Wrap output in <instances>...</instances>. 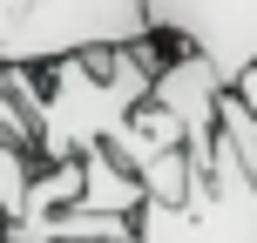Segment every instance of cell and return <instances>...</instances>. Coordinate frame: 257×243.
Segmentation results:
<instances>
[{"label":"cell","mask_w":257,"mask_h":243,"mask_svg":"<svg viewBox=\"0 0 257 243\" xmlns=\"http://www.w3.org/2000/svg\"><path fill=\"white\" fill-rule=\"evenodd\" d=\"M169 41H136V48H95L75 61L48 68V102H41V162H68V155L102 149L115 128L149 102L156 68L169 61Z\"/></svg>","instance_id":"obj_1"},{"label":"cell","mask_w":257,"mask_h":243,"mask_svg":"<svg viewBox=\"0 0 257 243\" xmlns=\"http://www.w3.org/2000/svg\"><path fill=\"white\" fill-rule=\"evenodd\" d=\"M149 34V0H0V68H54Z\"/></svg>","instance_id":"obj_2"},{"label":"cell","mask_w":257,"mask_h":243,"mask_svg":"<svg viewBox=\"0 0 257 243\" xmlns=\"http://www.w3.org/2000/svg\"><path fill=\"white\" fill-rule=\"evenodd\" d=\"M142 243H257V176L230 128H217V155L183 203L142 209Z\"/></svg>","instance_id":"obj_3"},{"label":"cell","mask_w":257,"mask_h":243,"mask_svg":"<svg viewBox=\"0 0 257 243\" xmlns=\"http://www.w3.org/2000/svg\"><path fill=\"white\" fill-rule=\"evenodd\" d=\"M149 27L169 48L203 54L223 88L257 68V0H149Z\"/></svg>","instance_id":"obj_4"},{"label":"cell","mask_w":257,"mask_h":243,"mask_svg":"<svg viewBox=\"0 0 257 243\" xmlns=\"http://www.w3.org/2000/svg\"><path fill=\"white\" fill-rule=\"evenodd\" d=\"M81 176H88L81 182V203L88 209H108V216H142V209H149V182H142L108 142L81 155Z\"/></svg>","instance_id":"obj_5"},{"label":"cell","mask_w":257,"mask_h":243,"mask_svg":"<svg viewBox=\"0 0 257 243\" xmlns=\"http://www.w3.org/2000/svg\"><path fill=\"white\" fill-rule=\"evenodd\" d=\"M81 155H68V162H41L34 169V189H27V209L21 216H48V209H68V203H81Z\"/></svg>","instance_id":"obj_6"},{"label":"cell","mask_w":257,"mask_h":243,"mask_svg":"<svg viewBox=\"0 0 257 243\" xmlns=\"http://www.w3.org/2000/svg\"><path fill=\"white\" fill-rule=\"evenodd\" d=\"M34 155H41V149H21V142L0 135V209H7V216L27 209V189H34V169H41Z\"/></svg>","instance_id":"obj_7"},{"label":"cell","mask_w":257,"mask_h":243,"mask_svg":"<svg viewBox=\"0 0 257 243\" xmlns=\"http://www.w3.org/2000/svg\"><path fill=\"white\" fill-rule=\"evenodd\" d=\"M230 95H237V102H244V108H250V115H257V68H250V75H244V81H237V88H230Z\"/></svg>","instance_id":"obj_8"},{"label":"cell","mask_w":257,"mask_h":243,"mask_svg":"<svg viewBox=\"0 0 257 243\" xmlns=\"http://www.w3.org/2000/svg\"><path fill=\"white\" fill-rule=\"evenodd\" d=\"M0 243H14V236H0Z\"/></svg>","instance_id":"obj_9"}]
</instances>
